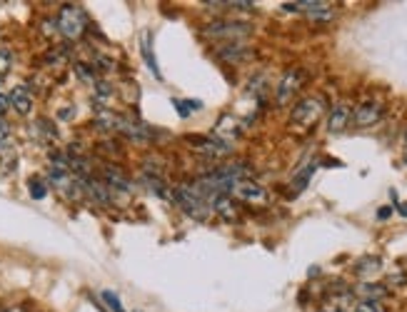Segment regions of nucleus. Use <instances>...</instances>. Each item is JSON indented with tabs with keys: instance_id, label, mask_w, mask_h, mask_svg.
Instances as JSON below:
<instances>
[{
	"instance_id": "nucleus-1",
	"label": "nucleus",
	"mask_w": 407,
	"mask_h": 312,
	"mask_svg": "<svg viewBox=\"0 0 407 312\" xmlns=\"http://www.w3.org/2000/svg\"><path fill=\"white\" fill-rule=\"evenodd\" d=\"M170 198L175 200V205H178L185 215L193 217V220H198V222L207 220L212 212L210 200L202 193H198L195 187H193V182H190V185H178L175 190H170Z\"/></svg>"
},
{
	"instance_id": "nucleus-2",
	"label": "nucleus",
	"mask_w": 407,
	"mask_h": 312,
	"mask_svg": "<svg viewBox=\"0 0 407 312\" xmlns=\"http://www.w3.org/2000/svg\"><path fill=\"white\" fill-rule=\"evenodd\" d=\"M322 113H325V97L320 95L303 97L300 102H295L293 113H290V123L298 125V128H310V125L322 118Z\"/></svg>"
},
{
	"instance_id": "nucleus-3",
	"label": "nucleus",
	"mask_w": 407,
	"mask_h": 312,
	"mask_svg": "<svg viewBox=\"0 0 407 312\" xmlns=\"http://www.w3.org/2000/svg\"><path fill=\"white\" fill-rule=\"evenodd\" d=\"M57 30L68 40H78L85 33V13L78 6H63L57 13Z\"/></svg>"
},
{
	"instance_id": "nucleus-4",
	"label": "nucleus",
	"mask_w": 407,
	"mask_h": 312,
	"mask_svg": "<svg viewBox=\"0 0 407 312\" xmlns=\"http://www.w3.org/2000/svg\"><path fill=\"white\" fill-rule=\"evenodd\" d=\"M250 30L253 28L247 23H240V20H218V23L207 25L205 35L215 40H228V43H240V38H247Z\"/></svg>"
},
{
	"instance_id": "nucleus-5",
	"label": "nucleus",
	"mask_w": 407,
	"mask_h": 312,
	"mask_svg": "<svg viewBox=\"0 0 407 312\" xmlns=\"http://www.w3.org/2000/svg\"><path fill=\"white\" fill-rule=\"evenodd\" d=\"M285 11L290 13H305V15L312 20V23H327L333 20V6L330 3H322V0H300V3H285Z\"/></svg>"
},
{
	"instance_id": "nucleus-6",
	"label": "nucleus",
	"mask_w": 407,
	"mask_h": 312,
	"mask_svg": "<svg viewBox=\"0 0 407 312\" xmlns=\"http://www.w3.org/2000/svg\"><path fill=\"white\" fill-rule=\"evenodd\" d=\"M230 198L240 200V203H247V205H265L268 203V190H265L260 182H255L253 177H247V180L235 182Z\"/></svg>"
},
{
	"instance_id": "nucleus-7",
	"label": "nucleus",
	"mask_w": 407,
	"mask_h": 312,
	"mask_svg": "<svg viewBox=\"0 0 407 312\" xmlns=\"http://www.w3.org/2000/svg\"><path fill=\"white\" fill-rule=\"evenodd\" d=\"M303 83H305V70H300V68L287 70V73L282 75L280 83H277L275 100L280 102V105H287V102L298 95V90L303 88Z\"/></svg>"
},
{
	"instance_id": "nucleus-8",
	"label": "nucleus",
	"mask_w": 407,
	"mask_h": 312,
	"mask_svg": "<svg viewBox=\"0 0 407 312\" xmlns=\"http://www.w3.org/2000/svg\"><path fill=\"white\" fill-rule=\"evenodd\" d=\"M190 148H195L198 153H205L212 155V158H225V155L233 153V145L220 137H212V135H195V137H188Z\"/></svg>"
},
{
	"instance_id": "nucleus-9",
	"label": "nucleus",
	"mask_w": 407,
	"mask_h": 312,
	"mask_svg": "<svg viewBox=\"0 0 407 312\" xmlns=\"http://www.w3.org/2000/svg\"><path fill=\"white\" fill-rule=\"evenodd\" d=\"M380 118H382V105L375 100L362 102V105H357V108L352 110V120H355L357 128H370V125H375Z\"/></svg>"
},
{
	"instance_id": "nucleus-10",
	"label": "nucleus",
	"mask_w": 407,
	"mask_h": 312,
	"mask_svg": "<svg viewBox=\"0 0 407 312\" xmlns=\"http://www.w3.org/2000/svg\"><path fill=\"white\" fill-rule=\"evenodd\" d=\"M215 53H218L220 60L230 62V65H237V62L253 57V50H250L245 43H225V46H220Z\"/></svg>"
},
{
	"instance_id": "nucleus-11",
	"label": "nucleus",
	"mask_w": 407,
	"mask_h": 312,
	"mask_svg": "<svg viewBox=\"0 0 407 312\" xmlns=\"http://www.w3.org/2000/svg\"><path fill=\"white\" fill-rule=\"evenodd\" d=\"M352 118V108L347 105V102H338V105H333V110H330V118H327V130L330 133H343L345 128H347V123H350Z\"/></svg>"
},
{
	"instance_id": "nucleus-12",
	"label": "nucleus",
	"mask_w": 407,
	"mask_h": 312,
	"mask_svg": "<svg viewBox=\"0 0 407 312\" xmlns=\"http://www.w3.org/2000/svg\"><path fill=\"white\" fill-rule=\"evenodd\" d=\"M103 182L110 187V193H130V180L113 165L103 168Z\"/></svg>"
},
{
	"instance_id": "nucleus-13",
	"label": "nucleus",
	"mask_w": 407,
	"mask_h": 312,
	"mask_svg": "<svg viewBox=\"0 0 407 312\" xmlns=\"http://www.w3.org/2000/svg\"><path fill=\"white\" fill-rule=\"evenodd\" d=\"M8 97H11V108H15L20 115H28L30 108H33V95L25 86H15Z\"/></svg>"
},
{
	"instance_id": "nucleus-14",
	"label": "nucleus",
	"mask_w": 407,
	"mask_h": 312,
	"mask_svg": "<svg viewBox=\"0 0 407 312\" xmlns=\"http://www.w3.org/2000/svg\"><path fill=\"white\" fill-rule=\"evenodd\" d=\"M210 208H212V212H218L223 220H235L237 217L235 205H233V198H230V195H212Z\"/></svg>"
},
{
	"instance_id": "nucleus-15",
	"label": "nucleus",
	"mask_w": 407,
	"mask_h": 312,
	"mask_svg": "<svg viewBox=\"0 0 407 312\" xmlns=\"http://www.w3.org/2000/svg\"><path fill=\"white\" fill-rule=\"evenodd\" d=\"M355 295H360L362 302H380L387 295V287L380 283H362L355 287Z\"/></svg>"
},
{
	"instance_id": "nucleus-16",
	"label": "nucleus",
	"mask_w": 407,
	"mask_h": 312,
	"mask_svg": "<svg viewBox=\"0 0 407 312\" xmlns=\"http://www.w3.org/2000/svg\"><path fill=\"white\" fill-rule=\"evenodd\" d=\"M352 307V292H343V295L327 297L325 312H347Z\"/></svg>"
},
{
	"instance_id": "nucleus-17",
	"label": "nucleus",
	"mask_w": 407,
	"mask_h": 312,
	"mask_svg": "<svg viewBox=\"0 0 407 312\" xmlns=\"http://www.w3.org/2000/svg\"><path fill=\"white\" fill-rule=\"evenodd\" d=\"M95 123H98V128H103V130H115V133H118L120 115L113 113V110H98V115H95Z\"/></svg>"
},
{
	"instance_id": "nucleus-18",
	"label": "nucleus",
	"mask_w": 407,
	"mask_h": 312,
	"mask_svg": "<svg viewBox=\"0 0 407 312\" xmlns=\"http://www.w3.org/2000/svg\"><path fill=\"white\" fill-rule=\"evenodd\" d=\"M140 50H143V57H145V62H148L150 73H153L155 78L160 80V70H158V60H155V53L150 50V33H143V43H140Z\"/></svg>"
},
{
	"instance_id": "nucleus-19",
	"label": "nucleus",
	"mask_w": 407,
	"mask_h": 312,
	"mask_svg": "<svg viewBox=\"0 0 407 312\" xmlns=\"http://www.w3.org/2000/svg\"><path fill=\"white\" fill-rule=\"evenodd\" d=\"M380 265H382V260H380V257H362V260L357 262L355 273H357V275H362V278H367V275L378 273Z\"/></svg>"
},
{
	"instance_id": "nucleus-20",
	"label": "nucleus",
	"mask_w": 407,
	"mask_h": 312,
	"mask_svg": "<svg viewBox=\"0 0 407 312\" xmlns=\"http://www.w3.org/2000/svg\"><path fill=\"white\" fill-rule=\"evenodd\" d=\"M172 105H175L178 115H183V118H188V115L198 113V110L202 108V102H200V100H172Z\"/></svg>"
},
{
	"instance_id": "nucleus-21",
	"label": "nucleus",
	"mask_w": 407,
	"mask_h": 312,
	"mask_svg": "<svg viewBox=\"0 0 407 312\" xmlns=\"http://www.w3.org/2000/svg\"><path fill=\"white\" fill-rule=\"evenodd\" d=\"M315 172V163L312 165H308L303 172H298V177L293 180V185H295V193H300V190H305V185H308V180H310V175Z\"/></svg>"
},
{
	"instance_id": "nucleus-22",
	"label": "nucleus",
	"mask_w": 407,
	"mask_h": 312,
	"mask_svg": "<svg viewBox=\"0 0 407 312\" xmlns=\"http://www.w3.org/2000/svg\"><path fill=\"white\" fill-rule=\"evenodd\" d=\"M95 97H98L100 102H108L110 97H113V86L105 83V80H98V83H95Z\"/></svg>"
},
{
	"instance_id": "nucleus-23",
	"label": "nucleus",
	"mask_w": 407,
	"mask_h": 312,
	"mask_svg": "<svg viewBox=\"0 0 407 312\" xmlns=\"http://www.w3.org/2000/svg\"><path fill=\"white\" fill-rule=\"evenodd\" d=\"M28 190H30V195H33L35 200H43L48 195V187H46V182L43 180H38V177H33V180L28 182Z\"/></svg>"
},
{
	"instance_id": "nucleus-24",
	"label": "nucleus",
	"mask_w": 407,
	"mask_h": 312,
	"mask_svg": "<svg viewBox=\"0 0 407 312\" xmlns=\"http://www.w3.org/2000/svg\"><path fill=\"white\" fill-rule=\"evenodd\" d=\"M103 300L108 302V307L113 312H125V310H123V305H120V297L115 295V292H110V290H105V292H103Z\"/></svg>"
},
{
	"instance_id": "nucleus-25",
	"label": "nucleus",
	"mask_w": 407,
	"mask_h": 312,
	"mask_svg": "<svg viewBox=\"0 0 407 312\" xmlns=\"http://www.w3.org/2000/svg\"><path fill=\"white\" fill-rule=\"evenodd\" d=\"M75 73L81 75L83 80H88V83H98V80H95V70L88 68L85 62H78V65H75Z\"/></svg>"
},
{
	"instance_id": "nucleus-26",
	"label": "nucleus",
	"mask_w": 407,
	"mask_h": 312,
	"mask_svg": "<svg viewBox=\"0 0 407 312\" xmlns=\"http://www.w3.org/2000/svg\"><path fill=\"white\" fill-rule=\"evenodd\" d=\"M11 65H13V55L6 50V48H0V75L8 73V70H11Z\"/></svg>"
},
{
	"instance_id": "nucleus-27",
	"label": "nucleus",
	"mask_w": 407,
	"mask_h": 312,
	"mask_svg": "<svg viewBox=\"0 0 407 312\" xmlns=\"http://www.w3.org/2000/svg\"><path fill=\"white\" fill-rule=\"evenodd\" d=\"M352 312H385V310L380 307V302H357Z\"/></svg>"
},
{
	"instance_id": "nucleus-28",
	"label": "nucleus",
	"mask_w": 407,
	"mask_h": 312,
	"mask_svg": "<svg viewBox=\"0 0 407 312\" xmlns=\"http://www.w3.org/2000/svg\"><path fill=\"white\" fill-rule=\"evenodd\" d=\"M8 140H11V128L3 118H0V148H6Z\"/></svg>"
},
{
	"instance_id": "nucleus-29",
	"label": "nucleus",
	"mask_w": 407,
	"mask_h": 312,
	"mask_svg": "<svg viewBox=\"0 0 407 312\" xmlns=\"http://www.w3.org/2000/svg\"><path fill=\"white\" fill-rule=\"evenodd\" d=\"M8 110H11V97L0 93V118H3V115H6Z\"/></svg>"
},
{
	"instance_id": "nucleus-30",
	"label": "nucleus",
	"mask_w": 407,
	"mask_h": 312,
	"mask_svg": "<svg viewBox=\"0 0 407 312\" xmlns=\"http://www.w3.org/2000/svg\"><path fill=\"white\" fill-rule=\"evenodd\" d=\"M0 312H28L23 305H6V307H0Z\"/></svg>"
},
{
	"instance_id": "nucleus-31",
	"label": "nucleus",
	"mask_w": 407,
	"mask_h": 312,
	"mask_svg": "<svg viewBox=\"0 0 407 312\" xmlns=\"http://www.w3.org/2000/svg\"><path fill=\"white\" fill-rule=\"evenodd\" d=\"M397 210H400V215H405V217H407V203H402L400 208H397Z\"/></svg>"
},
{
	"instance_id": "nucleus-32",
	"label": "nucleus",
	"mask_w": 407,
	"mask_h": 312,
	"mask_svg": "<svg viewBox=\"0 0 407 312\" xmlns=\"http://www.w3.org/2000/svg\"><path fill=\"white\" fill-rule=\"evenodd\" d=\"M0 86H3V75H0Z\"/></svg>"
},
{
	"instance_id": "nucleus-33",
	"label": "nucleus",
	"mask_w": 407,
	"mask_h": 312,
	"mask_svg": "<svg viewBox=\"0 0 407 312\" xmlns=\"http://www.w3.org/2000/svg\"><path fill=\"white\" fill-rule=\"evenodd\" d=\"M405 140H407V135H405Z\"/></svg>"
}]
</instances>
